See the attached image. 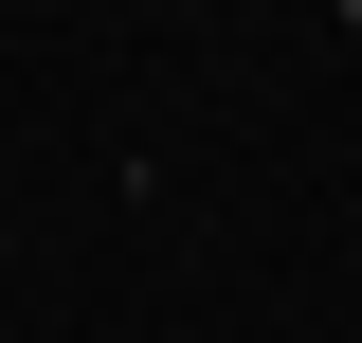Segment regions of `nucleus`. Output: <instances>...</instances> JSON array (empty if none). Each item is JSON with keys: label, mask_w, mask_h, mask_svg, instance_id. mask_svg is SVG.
<instances>
[{"label": "nucleus", "mask_w": 362, "mask_h": 343, "mask_svg": "<svg viewBox=\"0 0 362 343\" xmlns=\"http://www.w3.org/2000/svg\"><path fill=\"white\" fill-rule=\"evenodd\" d=\"M344 18H362V0H344Z\"/></svg>", "instance_id": "obj_1"}]
</instances>
